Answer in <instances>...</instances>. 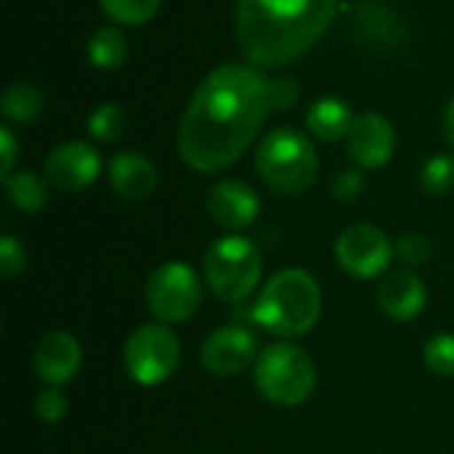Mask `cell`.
Listing matches in <instances>:
<instances>
[{
  "mask_svg": "<svg viewBox=\"0 0 454 454\" xmlns=\"http://www.w3.org/2000/svg\"><path fill=\"white\" fill-rule=\"evenodd\" d=\"M271 112V80L253 64H223L189 98L178 125V154L197 173L226 170Z\"/></svg>",
  "mask_w": 454,
  "mask_h": 454,
  "instance_id": "cell-1",
  "label": "cell"
},
{
  "mask_svg": "<svg viewBox=\"0 0 454 454\" xmlns=\"http://www.w3.org/2000/svg\"><path fill=\"white\" fill-rule=\"evenodd\" d=\"M340 0H237V40L258 69L303 59L330 29Z\"/></svg>",
  "mask_w": 454,
  "mask_h": 454,
  "instance_id": "cell-2",
  "label": "cell"
},
{
  "mask_svg": "<svg viewBox=\"0 0 454 454\" xmlns=\"http://www.w3.org/2000/svg\"><path fill=\"white\" fill-rule=\"evenodd\" d=\"M322 317V290L303 269L277 271L261 290L253 319L277 338H298L317 327Z\"/></svg>",
  "mask_w": 454,
  "mask_h": 454,
  "instance_id": "cell-3",
  "label": "cell"
},
{
  "mask_svg": "<svg viewBox=\"0 0 454 454\" xmlns=\"http://www.w3.org/2000/svg\"><path fill=\"white\" fill-rule=\"evenodd\" d=\"M255 170L271 192L298 197L314 186L319 157L306 133L295 128H274L255 149Z\"/></svg>",
  "mask_w": 454,
  "mask_h": 454,
  "instance_id": "cell-4",
  "label": "cell"
},
{
  "mask_svg": "<svg viewBox=\"0 0 454 454\" xmlns=\"http://www.w3.org/2000/svg\"><path fill=\"white\" fill-rule=\"evenodd\" d=\"M263 399L277 407H298L317 388V367L311 356L293 343H274L263 348L253 370Z\"/></svg>",
  "mask_w": 454,
  "mask_h": 454,
  "instance_id": "cell-5",
  "label": "cell"
},
{
  "mask_svg": "<svg viewBox=\"0 0 454 454\" xmlns=\"http://www.w3.org/2000/svg\"><path fill=\"white\" fill-rule=\"evenodd\" d=\"M205 282L223 303L247 301L261 282V253L253 239L229 234L213 242L205 253Z\"/></svg>",
  "mask_w": 454,
  "mask_h": 454,
  "instance_id": "cell-6",
  "label": "cell"
},
{
  "mask_svg": "<svg viewBox=\"0 0 454 454\" xmlns=\"http://www.w3.org/2000/svg\"><path fill=\"white\" fill-rule=\"evenodd\" d=\"M181 362V343L170 325L152 322L141 325L130 333L122 348L125 372L138 386H160L178 370Z\"/></svg>",
  "mask_w": 454,
  "mask_h": 454,
  "instance_id": "cell-7",
  "label": "cell"
},
{
  "mask_svg": "<svg viewBox=\"0 0 454 454\" xmlns=\"http://www.w3.org/2000/svg\"><path fill=\"white\" fill-rule=\"evenodd\" d=\"M202 285L197 271L184 261L162 263L146 279V309L162 325H181L197 314Z\"/></svg>",
  "mask_w": 454,
  "mask_h": 454,
  "instance_id": "cell-8",
  "label": "cell"
},
{
  "mask_svg": "<svg viewBox=\"0 0 454 454\" xmlns=\"http://www.w3.org/2000/svg\"><path fill=\"white\" fill-rule=\"evenodd\" d=\"M394 255H396L394 242L386 237L383 229L372 223L348 226L335 242V261L354 279L380 277L391 266Z\"/></svg>",
  "mask_w": 454,
  "mask_h": 454,
  "instance_id": "cell-9",
  "label": "cell"
},
{
  "mask_svg": "<svg viewBox=\"0 0 454 454\" xmlns=\"http://www.w3.org/2000/svg\"><path fill=\"white\" fill-rule=\"evenodd\" d=\"M258 359V338L242 325H223L210 333L200 346L205 372L215 378H234Z\"/></svg>",
  "mask_w": 454,
  "mask_h": 454,
  "instance_id": "cell-10",
  "label": "cell"
},
{
  "mask_svg": "<svg viewBox=\"0 0 454 454\" xmlns=\"http://www.w3.org/2000/svg\"><path fill=\"white\" fill-rule=\"evenodd\" d=\"M98 173H101V157L85 141L59 144L45 160L48 184L64 194H77V192L90 189L96 184Z\"/></svg>",
  "mask_w": 454,
  "mask_h": 454,
  "instance_id": "cell-11",
  "label": "cell"
},
{
  "mask_svg": "<svg viewBox=\"0 0 454 454\" xmlns=\"http://www.w3.org/2000/svg\"><path fill=\"white\" fill-rule=\"evenodd\" d=\"M348 154L359 168L378 170L388 165L396 152V130L388 117L367 112L359 114L348 130Z\"/></svg>",
  "mask_w": 454,
  "mask_h": 454,
  "instance_id": "cell-12",
  "label": "cell"
},
{
  "mask_svg": "<svg viewBox=\"0 0 454 454\" xmlns=\"http://www.w3.org/2000/svg\"><path fill=\"white\" fill-rule=\"evenodd\" d=\"M207 213L221 229L237 234L255 223L261 213V197L245 181L226 178L207 192Z\"/></svg>",
  "mask_w": 454,
  "mask_h": 454,
  "instance_id": "cell-13",
  "label": "cell"
},
{
  "mask_svg": "<svg viewBox=\"0 0 454 454\" xmlns=\"http://www.w3.org/2000/svg\"><path fill=\"white\" fill-rule=\"evenodd\" d=\"M82 367V348L74 335L53 330L35 348V375L48 386L69 383Z\"/></svg>",
  "mask_w": 454,
  "mask_h": 454,
  "instance_id": "cell-14",
  "label": "cell"
},
{
  "mask_svg": "<svg viewBox=\"0 0 454 454\" xmlns=\"http://www.w3.org/2000/svg\"><path fill=\"white\" fill-rule=\"evenodd\" d=\"M428 301L426 282L415 271H394L378 285V306L396 322L415 319Z\"/></svg>",
  "mask_w": 454,
  "mask_h": 454,
  "instance_id": "cell-15",
  "label": "cell"
},
{
  "mask_svg": "<svg viewBox=\"0 0 454 454\" xmlns=\"http://www.w3.org/2000/svg\"><path fill=\"white\" fill-rule=\"evenodd\" d=\"M112 189L130 202H144L157 189V168L138 152H120L109 162Z\"/></svg>",
  "mask_w": 454,
  "mask_h": 454,
  "instance_id": "cell-16",
  "label": "cell"
},
{
  "mask_svg": "<svg viewBox=\"0 0 454 454\" xmlns=\"http://www.w3.org/2000/svg\"><path fill=\"white\" fill-rule=\"evenodd\" d=\"M354 112L351 106L338 98V96H325V98H317L309 112H306V125H309V133L319 141H340L348 136L351 125H354Z\"/></svg>",
  "mask_w": 454,
  "mask_h": 454,
  "instance_id": "cell-17",
  "label": "cell"
},
{
  "mask_svg": "<svg viewBox=\"0 0 454 454\" xmlns=\"http://www.w3.org/2000/svg\"><path fill=\"white\" fill-rule=\"evenodd\" d=\"M128 56V40L117 27H98L88 40V59L96 69H117Z\"/></svg>",
  "mask_w": 454,
  "mask_h": 454,
  "instance_id": "cell-18",
  "label": "cell"
},
{
  "mask_svg": "<svg viewBox=\"0 0 454 454\" xmlns=\"http://www.w3.org/2000/svg\"><path fill=\"white\" fill-rule=\"evenodd\" d=\"M45 106V96L32 82H13L0 98V112L13 122H32Z\"/></svg>",
  "mask_w": 454,
  "mask_h": 454,
  "instance_id": "cell-19",
  "label": "cell"
},
{
  "mask_svg": "<svg viewBox=\"0 0 454 454\" xmlns=\"http://www.w3.org/2000/svg\"><path fill=\"white\" fill-rule=\"evenodd\" d=\"M5 192H8V200L13 202L16 210L21 213H37L45 207L48 202V192H45V184L37 173L32 170H19L13 173L8 181H5Z\"/></svg>",
  "mask_w": 454,
  "mask_h": 454,
  "instance_id": "cell-20",
  "label": "cell"
},
{
  "mask_svg": "<svg viewBox=\"0 0 454 454\" xmlns=\"http://www.w3.org/2000/svg\"><path fill=\"white\" fill-rule=\"evenodd\" d=\"M98 3H101V11L112 21L138 27V24H146L160 11L162 0H98Z\"/></svg>",
  "mask_w": 454,
  "mask_h": 454,
  "instance_id": "cell-21",
  "label": "cell"
},
{
  "mask_svg": "<svg viewBox=\"0 0 454 454\" xmlns=\"http://www.w3.org/2000/svg\"><path fill=\"white\" fill-rule=\"evenodd\" d=\"M125 125H128V114L117 104H101L88 117V133L96 141H106V144L117 141L125 133Z\"/></svg>",
  "mask_w": 454,
  "mask_h": 454,
  "instance_id": "cell-22",
  "label": "cell"
},
{
  "mask_svg": "<svg viewBox=\"0 0 454 454\" xmlns=\"http://www.w3.org/2000/svg\"><path fill=\"white\" fill-rule=\"evenodd\" d=\"M420 186L434 197L450 194L454 189V154H434L420 170Z\"/></svg>",
  "mask_w": 454,
  "mask_h": 454,
  "instance_id": "cell-23",
  "label": "cell"
},
{
  "mask_svg": "<svg viewBox=\"0 0 454 454\" xmlns=\"http://www.w3.org/2000/svg\"><path fill=\"white\" fill-rule=\"evenodd\" d=\"M423 359L431 372L442 378H454V335L450 333L434 335L423 348Z\"/></svg>",
  "mask_w": 454,
  "mask_h": 454,
  "instance_id": "cell-24",
  "label": "cell"
},
{
  "mask_svg": "<svg viewBox=\"0 0 454 454\" xmlns=\"http://www.w3.org/2000/svg\"><path fill=\"white\" fill-rule=\"evenodd\" d=\"M69 412V399L59 386H48L35 396V418L43 423H61Z\"/></svg>",
  "mask_w": 454,
  "mask_h": 454,
  "instance_id": "cell-25",
  "label": "cell"
},
{
  "mask_svg": "<svg viewBox=\"0 0 454 454\" xmlns=\"http://www.w3.org/2000/svg\"><path fill=\"white\" fill-rule=\"evenodd\" d=\"M394 247H396V255H399L404 263H410V266H423V263H428L431 255H434L431 242H428L423 234H415V231L402 234V237L396 239Z\"/></svg>",
  "mask_w": 454,
  "mask_h": 454,
  "instance_id": "cell-26",
  "label": "cell"
},
{
  "mask_svg": "<svg viewBox=\"0 0 454 454\" xmlns=\"http://www.w3.org/2000/svg\"><path fill=\"white\" fill-rule=\"evenodd\" d=\"M24 266H27L24 245H21L16 237L5 234V237L0 239V274H3L5 279H11V277L21 274Z\"/></svg>",
  "mask_w": 454,
  "mask_h": 454,
  "instance_id": "cell-27",
  "label": "cell"
},
{
  "mask_svg": "<svg viewBox=\"0 0 454 454\" xmlns=\"http://www.w3.org/2000/svg\"><path fill=\"white\" fill-rule=\"evenodd\" d=\"M333 197L338 202H354L364 192V176L359 168H346L333 178Z\"/></svg>",
  "mask_w": 454,
  "mask_h": 454,
  "instance_id": "cell-28",
  "label": "cell"
},
{
  "mask_svg": "<svg viewBox=\"0 0 454 454\" xmlns=\"http://www.w3.org/2000/svg\"><path fill=\"white\" fill-rule=\"evenodd\" d=\"M298 96H301V88H298V82L295 80H287V77H282V80H271V101H274V109H290L295 101H298Z\"/></svg>",
  "mask_w": 454,
  "mask_h": 454,
  "instance_id": "cell-29",
  "label": "cell"
},
{
  "mask_svg": "<svg viewBox=\"0 0 454 454\" xmlns=\"http://www.w3.org/2000/svg\"><path fill=\"white\" fill-rule=\"evenodd\" d=\"M16 152H19V144H16L13 133L8 128H0V157H3V162H0V178H3V184L13 176L11 170H13V162H16Z\"/></svg>",
  "mask_w": 454,
  "mask_h": 454,
  "instance_id": "cell-30",
  "label": "cell"
},
{
  "mask_svg": "<svg viewBox=\"0 0 454 454\" xmlns=\"http://www.w3.org/2000/svg\"><path fill=\"white\" fill-rule=\"evenodd\" d=\"M444 138L454 149V98L447 104V112H444Z\"/></svg>",
  "mask_w": 454,
  "mask_h": 454,
  "instance_id": "cell-31",
  "label": "cell"
}]
</instances>
